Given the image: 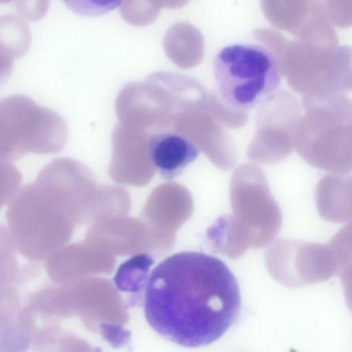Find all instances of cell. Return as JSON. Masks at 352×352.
Listing matches in <instances>:
<instances>
[{
  "label": "cell",
  "mask_w": 352,
  "mask_h": 352,
  "mask_svg": "<svg viewBox=\"0 0 352 352\" xmlns=\"http://www.w3.org/2000/svg\"><path fill=\"white\" fill-rule=\"evenodd\" d=\"M213 72L221 98L236 110L254 108L271 97L280 82L274 53L256 43L223 47L215 56Z\"/></svg>",
  "instance_id": "3957f363"
},
{
  "label": "cell",
  "mask_w": 352,
  "mask_h": 352,
  "mask_svg": "<svg viewBox=\"0 0 352 352\" xmlns=\"http://www.w3.org/2000/svg\"><path fill=\"white\" fill-rule=\"evenodd\" d=\"M29 278L28 265H19L12 239L8 230L0 223V288L18 285Z\"/></svg>",
  "instance_id": "52a82bcc"
},
{
  "label": "cell",
  "mask_w": 352,
  "mask_h": 352,
  "mask_svg": "<svg viewBox=\"0 0 352 352\" xmlns=\"http://www.w3.org/2000/svg\"><path fill=\"white\" fill-rule=\"evenodd\" d=\"M144 288L148 324L185 347L217 340L241 311L239 287L232 272L221 260L199 252L166 258L152 270Z\"/></svg>",
  "instance_id": "6da1fadb"
},
{
  "label": "cell",
  "mask_w": 352,
  "mask_h": 352,
  "mask_svg": "<svg viewBox=\"0 0 352 352\" xmlns=\"http://www.w3.org/2000/svg\"><path fill=\"white\" fill-rule=\"evenodd\" d=\"M66 137V124L55 111L21 94L0 100V160L58 152Z\"/></svg>",
  "instance_id": "277c9868"
},
{
  "label": "cell",
  "mask_w": 352,
  "mask_h": 352,
  "mask_svg": "<svg viewBox=\"0 0 352 352\" xmlns=\"http://www.w3.org/2000/svg\"><path fill=\"white\" fill-rule=\"evenodd\" d=\"M36 329L15 287L0 288V352H28Z\"/></svg>",
  "instance_id": "5b68a950"
},
{
  "label": "cell",
  "mask_w": 352,
  "mask_h": 352,
  "mask_svg": "<svg viewBox=\"0 0 352 352\" xmlns=\"http://www.w3.org/2000/svg\"><path fill=\"white\" fill-rule=\"evenodd\" d=\"M148 156L157 172L167 180L178 176L199 155V149L188 138L176 133L152 135Z\"/></svg>",
  "instance_id": "8992f818"
},
{
  "label": "cell",
  "mask_w": 352,
  "mask_h": 352,
  "mask_svg": "<svg viewBox=\"0 0 352 352\" xmlns=\"http://www.w3.org/2000/svg\"><path fill=\"white\" fill-rule=\"evenodd\" d=\"M32 43L28 25L13 14L0 16V44L14 58L24 55Z\"/></svg>",
  "instance_id": "ba28073f"
},
{
  "label": "cell",
  "mask_w": 352,
  "mask_h": 352,
  "mask_svg": "<svg viewBox=\"0 0 352 352\" xmlns=\"http://www.w3.org/2000/svg\"><path fill=\"white\" fill-rule=\"evenodd\" d=\"M70 214L61 199L34 180L19 188L6 216L16 249L27 259L40 261L69 239Z\"/></svg>",
  "instance_id": "7a4b0ae2"
},
{
  "label": "cell",
  "mask_w": 352,
  "mask_h": 352,
  "mask_svg": "<svg viewBox=\"0 0 352 352\" xmlns=\"http://www.w3.org/2000/svg\"><path fill=\"white\" fill-rule=\"evenodd\" d=\"M21 181L22 175L12 162L0 160V209L11 201Z\"/></svg>",
  "instance_id": "9c48e42d"
},
{
  "label": "cell",
  "mask_w": 352,
  "mask_h": 352,
  "mask_svg": "<svg viewBox=\"0 0 352 352\" xmlns=\"http://www.w3.org/2000/svg\"><path fill=\"white\" fill-rule=\"evenodd\" d=\"M14 59L0 44V86L5 83L10 76Z\"/></svg>",
  "instance_id": "30bf717a"
}]
</instances>
